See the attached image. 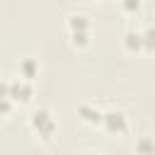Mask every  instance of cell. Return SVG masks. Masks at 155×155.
I'll return each instance as SVG.
<instances>
[{
	"label": "cell",
	"mask_w": 155,
	"mask_h": 155,
	"mask_svg": "<svg viewBox=\"0 0 155 155\" xmlns=\"http://www.w3.org/2000/svg\"><path fill=\"white\" fill-rule=\"evenodd\" d=\"M31 128H34L39 136L51 138V136H53V131H56V119L51 116V111H48V109H36V111L31 114Z\"/></svg>",
	"instance_id": "6da1fadb"
},
{
	"label": "cell",
	"mask_w": 155,
	"mask_h": 155,
	"mask_svg": "<svg viewBox=\"0 0 155 155\" xmlns=\"http://www.w3.org/2000/svg\"><path fill=\"white\" fill-rule=\"evenodd\" d=\"M102 124L109 133H124L126 131V116L121 111H114V109L102 114Z\"/></svg>",
	"instance_id": "7a4b0ae2"
},
{
	"label": "cell",
	"mask_w": 155,
	"mask_h": 155,
	"mask_svg": "<svg viewBox=\"0 0 155 155\" xmlns=\"http://www.w3.org/2000/svg\"><path fill=\"white\" fill-rule=\"evenodd\" d=\"M87 27H90V22H87L85 15H70V29H73V39L75 41L82 44L87 39Z\"/></svg>",
	"instance_id": "3957f363"
},
{
	"label": "cell",
	"mask_w": 155,
	"mask_h": 155,
	"mask_svg": "<svg viewBox=\"0 0 155 155\" xmlns=\"http://www.w3.org/2000/svg\"><path fill=\"white\" fill-rule=\"evenodd\" d=\"M7 94H10V99H22V102H27V99L31 97V85L24 82V80H15V82L7 85Z\"/></svg>",
	"instance_id": "277c9868"
},
{
	"label": "cell",
	"mask_w": 155,
	"mask_h": 155,
	"mask_svg": "<svg viewBox=\"0 0 155 155\" xmlns=\"http://www.w3.org/2000/svg\"><path fill=\"white\" fill-rule=\"evenodd\" d=\"M78 111H80V116H82L85 121H90V124H99V121H102V111H99V109H92V107L82 104Z\"/></svg>",
	"instance_id": "5b68a950"
},
{
	"label": "cell",
	"mask_w": 155,
	"mask_h": 155,
	"mask_svg": "<svg viewBox=\"0 0 155 155\" xmlns=\"http://www.w3.org/2000/svg\"><path fill=\"white\" fill-rule=\"evenodd\" d=\"M19 68H22V73H24V78H34V75H36V63H34L31 58H24Z\"/></svg>",
	"instance_id": "8992f818"
},
{
	"label": "cell",
	"mask_w": 155,
	"mask_h": 155,
	"mask_svg": "<svg viewBox=\"0 0 155 155\" xmlns=\"http://www.w3.org/2000/svg\"><path fill=\"white\" fill-rule=\"evenodd\" d=\"M138 148L143 150V155H150V153H153V150H150V138H143V140L138 143Z\"/></svg>",
	"instance_id": "52a82bcc"
},
{
	"label": "cell",
	"mask_w": 155,
	"mask_h": 155,
	"mask_svg": "<svg viewBox=\"0 0 155 155\" xmlns=\"http://www.w3.org/2000/svg\"><path fill=\"white\" fill-rule=\"evenodd\" d=\"M82 155H102V153H92V150H90V153H82Z\"/></svg>",
	"instance_id": "ba28073f"
}]
</instances>
